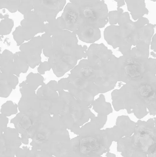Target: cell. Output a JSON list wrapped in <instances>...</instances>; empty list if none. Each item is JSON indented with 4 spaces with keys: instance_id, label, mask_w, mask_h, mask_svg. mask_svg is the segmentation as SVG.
<instances>
[{
    "instance_id": "52a82bcc",
    "label": "cell",
    "mask_w": 156,
    "mask_h": 157,
    "mask_svg": "<svg viewBox=\"0 0 156 157\" xmlns=\"http://www.w3.org/2000/svg\"><path fill=\"white\" fill-rule=\"evenodd\" d=\"M61 17L65 21V29L75 34L84 23L78 6L71 2L67 4Z\"/></svg>"
},
{
    "instance_id": "5bb4252c",
    "label": "cell",
    "mask_w": 156,
    "mask_h": 157,
    "mask_svg": "<svg viewBox=\"0 0 156 157\" xmlns=\"http://www.w3.org/2000/svg\"><path fill=\"white\" fill-rule=\"evenodd\" d=\"M15 75L20 76L21 73L27 72L29 65L27 62L25 58L21 51L17 52L13 55Z\"/></svg>"
},
{
    "instance_id": "484cf974",
    "label": "cell",
    "mask_w": 156,
    "mask_h": 157,
    "mask_svg": "<svg viewBox=\"0 0 156 157\" xmlns=\"http://www.w3.org/2000/svg\"><path fill=\"white\" fill-rule=\"evenodd\" d=\"M117 2V8H121L125 5L124 0H114Z\"/></svg>"
},
{
    "instance_id": "8fae6325",
    "label": "cell",
    "mask_w": 156,
    "mask_h": 157,
    "mask_svg": "<svg viewBox=\"0 0 156 157\" xmlns=\"http://www.w3.org/2000/svg\"><path fill=\"white\" fill-rule=\"evenodd\" d=\"M81 40L87 43H92L100 38V29L83 23L76 33Z\"/></svg>"
},
{
    "instance_id": "9c48e42d",
    "label": "cell",
    "mask_w": 156,
    "mask_h": 157,
    "mask_svg": "<svg viewBox=\"0 0 156 157\" xmlns=\"http://www.w3.org/2000/svg\"><path fill=\"white\" fill-rule=\"evenodd\" d=\"M18 77L12 74L0 71V97L7 98L18 85Z\"/></svg>"
},
{
    "instance_id": "ffe728a7",
    "label": "cell",
    "mask_w": 156,
    "mask_h": 157,
    "mask_svg": "<svg viewBox=\"0 0 156 157\" xmlns=\"http://www.w3.org/2000/svg\"><path fill=\"white\" fill-rule=\"evenodd\" d=\"M20 3V0H0V9L6 8L11 13H15Z\"/></svg>"
},
{
    "instance_id": "d4e9b609",
    "label": "cell",
    "mask_w": 156,
    "mask_h": 157,
    "mask_svg": "<svg viewBox=\"0 0 156 157\" xmlns=\"http://www.w3.org/2000/svg\"><path fill=\"white\" fill-rule=\"evenodd\" d=\"M149 24V20L146 17H142L137 19V21L134 22L135 25L137 28L142 27L145 25Z\"/></svg>"
},
{
    "instance_id": "4fadbf2b",
    "label": "cell",
    "mask_w": 156,
    "mask_h": 157,
    "mask_svg": "<svg viewBox=\"0 0 156 157\" xmlns=\"http://www.w3.org/2000/svg\"><path fill=\"white\" fill-rule=\"evenodd\" d=\"M123 70L125 74L130 79H137L143 74V66L139 61L129 60L124 65Z\"/></svg>"
},
{
    "instance_id": "e0dca14e",
    "label": "cell",
    "mask_w": 156,
    "mask_h": 157,
    "mask_svg": "<svg viewBox=\"0 0 156 157\" xmlns=\"http://www.w3.org/2000/svg\"><path fill=\"white\" fill-rule=\"evenodd\" d=\"M16 157H55L40 150L29 148L27 146L20 147L16 155Z\"/></svg>"
},
{
    "instance_id": "7c38bea8",
    "label": "cell",
    "mask_w": 156,
    "mask_h": 157,
    "mask_svg": "<svg viewBox=\"0 0 156 157\" xmlns=\"http://www.w3.org/2000/svg\"><path fill=\"white\" fill-rule=\"evenodd\" d=\"M127 4L128 11L131 13L132 17L136 20L144 15L149 13L146 7L145 0H124Z\"/></svg>"
},
{
    "instance_id": "44dd1931",
    "label": "cell",
    "mask_w": 156,
    "mask_h": 157,
    "mask_svg": "<svg viewBox=\"0 0 156 157\" xmlns=\"http://www.w3.org/2000/svg\"><path fill=\"white\" fill-rule=\"evenodd\" d=\"M14 22L12 19L5 18L0 22V36L9 35L13 27Z\"/></svg>"
},
{
    "instance_id": "ac0fdd59",
    "label": "cell",
    "mask_w": 156,
    "mask_h": 157,
    "mask_svg": "<svg viewBox=\"0 0 156 157\" xmlns=\"http://www.w3.org/2000/svg\"><path fill=\"white\" fill-rule=\"evenodd\" d=\"M25 80L27 85L32 88L36 90L39 86H42L45 84V78L41 75L38 73H30L26 77Z\"/></svg>"
},
{
    "instance_id": "9a60e30c",
    "label": "cell",
    "mask_w": 156,
    "mask_h": 157,
    "mask_svg": "<svg viewBox=\"0 0 156 157\" xmlns=\"http://www.w3.org/2000/svg\"><path fill=\"white\" fill-rule=\"evenodd\" d=\"M13 52L5 49L2 53V60L0 66V71L6 74H14Z\"/></svg>"
},
{
    "instance_id": "30bf717a",
    "label": "cell",
    "mask_w": 156,
    "mask_h": 157,
    "mask_svg": "<svg viewBox=\"0 0 156 157\" xmlns=\"http://www.w3.org/2000/svg\"><path fill=\"white\" fill-rule=\"evenodd\" d=\"M101 137L97 138L96 136H88L80 141V152L82 154H86L87 156L90 155L96 154L99 152L100 149H103V143L100 144Z\"/></svg>"
},
{
    "instance_id": "ba28073f",
    "label": "cell",
    "mask_w": 156,
    "mask_h": 157,
    "mask_svg": "<svg viewBox=\"0 0 156 157\" xmlns=\"http://www.w3.org/2000/svg\"><path fill=\"white\" fill-rule=\"evenodd\" d=\"M11 123L14 124L16 130L21 136L22 144H28L29 131L33 123L31 118L27 115L19 112L11 120Z\"/></svg>"
},
{
    "instance_id": "7402d4cb",
    "label": "cell",
    "mask_w": 156,
    "mask_h": 157,
    "mask_svg": "<svg viewBox=\"0 0 156 157\" xmlns=\"http://www.w3.org/2000/svg\"><path fill=\"white\" fill-rule=\"evenodd\" d=\"M101 0H70L71 2L78 6L79 8H85L95 5Z\"/></svg>"
},
{
    "instance_id": "277c9868",
    "label": "cell",
    "mask_w": 156,
    "mask_h": 157,
    "mask_svg": "<svg viewBox=\"0 0 156 157\" xmlns=\"http://www.w3.org/2000/svg\"><path fill=\"white\" fill-rule=\"evenodd\" d=\"M19 90L22 95L17 105L19 112L34 120L43 111L40 109L36 90L28 86L25 81L20 83Z\"/></svg>"
},
{
    "instance_id": "2e32d148",
    "label": "cell",
    "mask_w": 156,
    "mask_h": 157,
    "mask_svg": "<svg viewBox=\"0 0 156 157\" xmlns=\"http://www.w3.org/2000/svg\"><path fill=\"white\" fill-rule=\"evenodd\" d=\"M64 29H65V21L61 17L45 24V33L50 36Z\"/></svg>"
},
{
    "instance_id": "d6986e66",
    "label": "cell",
    "mask_w": 156,
    "mask_h": 157,
    "mask_svg": "<svg viewBox=\"0 0 156 157\" xmlns=\"http://www.w3.org/2000/svg\"><path fill=\"white\" fill-rule=\"evenodd\" d=\"M18 112V106L12 101H7L1 106L0 113L5 117L16 114Z\"/></svg>"
},
{
    "instance_id": "cb8c5ba5",
    "label": "cell",
    "mask_w": 156,
    "mask_h": 157,
    "mask_svg": "<svg viewBox=\"0 0 156 157\" xmlns=\"http://www.w3.org/2000/svg\"><path fill=\"white\" fill-rule=\"evenodd\" d=\"M51 68L48 61H45L44 62H41L38 65L37 71L38 74L43 75L45 73V72L49 71L51 70Z\"/></svg>"
},
{
    "instance_id": "6da1fadb",
    "label": "cell",
    "mask_w": 156,
    "mask_h": 157,
    "mask_svg": "<svg viewBox=\"0 0 156 157\" xmlns=\"http://www.w3.org/2000/svg\"><path fill=\"white\" fill-rule=\"evenodd\" d=\"M29 131L31 147L55 157H62L70 147L68 134L60 116L43 111L33 120Z\"/></svg>"
},
{
    "instance_id": "4316f807",
    "label": "cell",
    "mask_w": 156,
    "mask_h": 157,
    "mask_svg": "<svg viewBox=\"0 0 156 157\" xmlns=\"http://www.w3.org/2000/svg\"><path fill=\"white\" fill-rule=\"evenodd\" d=\"M1 48H0V66H1V60H2V53H1Z\"/></svg>"
},
{
    "instance_id": "603a6c76",
    "label": "cell",
    "mask_w": 156,
    "mask_h": 157,
    "mask_svg": "<svg viewBox=\"0 0 156 157\" xmlns=\"http://www.w3.org/2000/svg\"><path fill=\"white\" fill-rule=\"evenodd\" d=\"M123 9L121 8H117V11H110L108 13V18L109 23L111 25H115L118 23L120 16L123 13Z\"/></svg>"
},
{
    "instance_id": "8992f818",
    "label": "cell",
    "mask_w": 156,
    "mask_h": 157,
    "mask_svg": "<svg viewBox=\"0 0 156 157\" xmlns=\"http://www.w3.org/2000/svg\"><path fill=\"white\" fill-rule=\"evenodd\" d=\"M43 43L41 36L34 37L28 42L24 43L19 47L20 51L24 54L29 67L34 69L41 62Z\"/></svg>"
},
{
    "instance_id": "7a4b0ae2",
    "label": "cell",
    "mask_w": 156,
    "mask_h": 157,
    "mask_svg": "<svg viewBox=\"0 0 156 157\" xmlns=\"http://www.w3.org/2000/svg\"><path fill=\"white\" fill-rule=\"evenodd\" d=\"M66 0H20L18 10L24 14L32 13L40 21L51 22L63 10Z\"/></svg>"
},
{
    "instance_id": "83f0119b",
    "label": "cell",
    "mask_w": 156,
    "mask_h": 157,
    "mask_svg": "<svg viewBox=\"0 0 156 157\" xmlns=\"http://www.w3.org/2000/svg\"><path fill=\"white\" fill-rule=\"evenodd\" d=\"M151 1H153V2H155L156 1V0H151Z\"/></svg>"
},
{
    "instance_id": "5b68a950",
    "label": "cell",
    "mask_w": 156,
    "mask_h": 157,
    "mask_svg": "<svg viewBox=\"0 0 156 157\" xmlns=\"http://www.w3.org/2000/svg\"><path fill=\"white\" fill-rule=\"evenodd\" d=\"M79 9L82 18L86 24L100 29L104 27L109 22L108 6L103 0L95 5Z\"/></svg>"
},
{
    "instance_id": "3957f363",
    "label": "cell",
    "mask_w": 156,
    "mask_h": 157,
    "mask_svg": "<svg viewBox=\"0 0 156 157\" xmlns=\"http://www.w3.org/2000/svg\"><path fill=\"white\" fill-rule=\"evenodd\" d=\"M24 17L21 25L17 27L13 33L17 46L32 39L37 34L45 32V23L37 18L32 13H27L24 15Z\"/></svg>"
}]
</instances>
